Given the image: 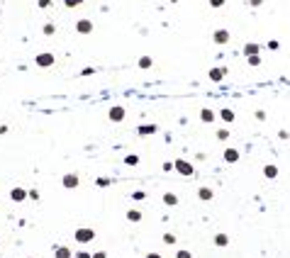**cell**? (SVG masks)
<instances>
[{"mask_svg": "<svg viewBox=\"0 0 290 258\" xmlns=\"http://www.w3.org/2000/svg\"><path fill=\"white\" fill-rule=\"evenodd\" d=\"M12 197H15V200H22L25 192H22V190H12Z\"/></svg>", "mask_w": 290, "mask_h": 258, "instance_id": "1", "label": "cell"}, {"mask_svg": "<svg viewBox=\"0 0 290 258\" xmlns=\"http://www.w3.org/2000/svg\"><path fill=\"white\" fill-rule=\"evenodd\" d=\"M149 258H158V256H149Z\"/></svg>", "mask_w": 290, "mask_h": 258, "instance_id": "2", "label": "cell"}]
</instances>
